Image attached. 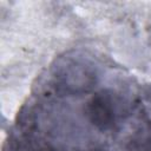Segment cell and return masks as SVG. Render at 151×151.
Segmentation results:
<instances>
[{"label":"cell","mask_w":151,"mask_h":151,"mask_svg":"<svg viewBox=\"0 0 151 151\" xmlns=\"http://www.w3.org/2000/svg\"><path fill=\"white\" fill-rule=\"evenodd\" d=\"M87 114L98 129H111L117 116V106L111 93L104 92L96 94L87 105Z\"/></svg>","instance_id":"1"},{"label":"cell","mask_w":151,"mask_h":151,"mask_svg":"<svg viewBox=\"0 0 151 151\" xmlns=\"http://www.w3.org/2000/svg\"><path fill=\"white\" fill-rule=\"evenodd\" d=\"M65 66L66 68L63 70L58 76L61 86L67 87L68 90H74V87L85 88L87 86H91V84L93 83V74L85 68L84 64L78 61H70Z\"/></svg>","instance_id":"2"}]
</instances>
